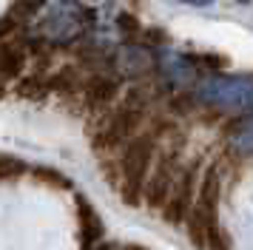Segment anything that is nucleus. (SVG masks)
<instances>
[{
	"label": "nucleus",
	"instance_id": "nucleus-3",
	"mask_svg": "<svg viewBox=\"0 0 253 250\" xmlns=\"http://www.w3.org/2000/svg\"><path fill=\"white\" fill-rule=\"evenodd\" d=\"M222 168L219 162H211L202 170V179H199V193H196V202L191 208V213L185 219V230L196 248H205V236L211 230H216L219 225V205H222Z\"/></svg>",
	"mask_w": 253,
	"mask_h": 250
},
{
	"label": "nucleus",
	"instance_id": "nucleus-19",
	"mask_svg": "<svg viewBox=\"0 0 253 250\" xmlns=\"http://www.w3.org/2000/svg\"><path fill=\"white\" fill-rule=\"evenodd\" d=\"M0 97H3V80H0Z\"/></svg>",
	"mask_w": 253,
	"mask_h": 250
},
{
	"label": "nucleus",
	"instance_id": "nucleus-14",
	"mask_svg": "<svg viewBox=\"0 0 253 250\" xmlns=\"http://www.w3.org/2000/svg\"><path fill=\"white\" fill-rule=\"evenodd\" d=\"M35 173H37V176H43V179H51L57 188H69V185H71V182L66 179L63 173H57V170H51V168H37Z\"/></svg>",
	"mask_w": 253,
	"mask_h": 250
},
{
	"label": "nucleus",
	"instance_id": "nucleus-11",
	"mask_svg": "<svg viewBox=\"0 0 253 250\" xmlns=\"http://www.w3.org/2000/svg\"><path fill=\"white\" fill-rule=\"evenodd\" d=\"M26 170V162L17 157H9V154H0V179H12V176H20Z\"/></svg>",
	"mask_w": 253,
	"mask_h": 250
},
{
	"label": "nucleus",
	"instance_id": "nucleus-13",
	"mask_svg": "<svg viewBox=\"0 0 253 250\" xmlns=\"http://www.w3.org/2000/svg\"><path fill=\"white\" fill-rule=\"evenodd\" d=\"M117 26H120L123 34H137L139 32V20L134 14H120V17H117Z\"/></svg>",
	"mask_w": 253,
	"mask_h": 250
},
{
	"label": "nucleus",
	"instance_id": "nucleus-18",
	"mask_svg": "<svg viewBox=\"0 0 253 250\" xmlns=\"http://www.w3.org/2000/svg\"><path fill=\"white\" fill-rule=\"evenodd\" d=\"M236 3H239V6H248V3H251V0H236Z\"/></svg>",
	"mask_w": 253,
	"mask_h": 250
},
{
	"label": "nucleus",
	"instance_id": "nucleus-1",
	"mask_svg": "<svg viewBox=\"0 0 253 250\" xmlns=\"http://www.w3.org/2000/svg\"><path fill=\"white\" fill-rule=\"evenodd\" d=\"M157 154H160V136L154 131H139L120 154V196L131 208L142 202L145 182L154 170Z\"/></svg>",
	"mask_w": 253,
	"mask_h": 250
},
{
	"label": "nucleus",
	"instance_id": "nucleus-16",
	"mask_svg": "<svg viewBox=\"0 0 253 250\" xmlns=\"http://www.w3.org/2000/svg\"><path fill=\"white\" fill-rule=\"evenodd\" d=\"M173 3H182V6H194V9H208V6H213V0H173Z\"/></svg>",
	"mask_w": 253,
	"mask_h": 250
},
{
	"label": "nucleus",
	"instance_id": "nucleus-15",
	"mask_svg": "<svg viewBox=\"0 0 253 250\" xmlns=\"http://www.w3.org/2000/svg\"><path fill=\"white\" fill-rule=\"evenodd\" d=\"M40 6H46V0H17V9L23 14H35V11H40Z\"/></svg>",
	"mask_w": 253,
	"mask_h": 250
},
{
	"label": "nucleus",
	"instance_id": "nucleus-8",
	"mask_svg": "<svg viewBox=\"0 0 253 250\" xmlns=\"http://www.w3.org/2000/svg\"><path fill=\"white\" fill-rule=\"evenodd\" d=\"M29 54H26V45L17 40H3L0 43V80H17L23 74Z\"/></svg>",
	"mask_w": 253,
	"mask_h": 250
},
{
	"label": "nucleus",
	"instance_id": "nucleus-5",
	"mask_svg": "<svg viewBox=\"0 0 253 250\" xmlns=\"http://www.w3.org/2000/svg\"><path fill=\"white\" fill-rule=\"evenodd\" d=\"M202 170H205V162L202 159H191L185 162L179 176L173 182V191L168 196V202L162 208V219L173 227H182L191 208L196 202V193H199V179H202Z\"/></svg>",
	"mask_w": 253,
	"mask_h": 250
},
{
	"label": "nucleus",
	"instance_id": "nucleus-10",
	"mask_svg": "<svg viewBox=\"0 0 253 250\" xmlns=\"http://www.w3.org/2000/svg\"><path fill=\"white\" fill-rule=\"evenodd\" d=\"M46 91H48V80L43 83L40 77H29L17 85V94H20V97H29V100H40Z\"/></svg>",
	"mask_w": 253,
	"mask_h": 250
},
{
	"label": "nucleus",
	"instance_id": "nucleus-17",
	"mask_svg": "<svg viewBox=\"0 0 253 250\" xmlns=\"http://www.w3.org/2000/svg\"><path fill=\"white\" fill-rule=\"evenodd\" d=\"M91 250H123L120 245H111V242H100L97 248H91Z\"/></svg>",
	"mask_w": 253,
	"mask_h": 250
},
{
	"label": "nucleus",
	"instance_id": "nucleus-6",
	"mask_svg": "<svg viewBox=\"0 0 253 250\" xmlns=\"http://www.w3.org/2000/svg\"><path fill=\"white\" fill-rule=\"evenodd\" d=\"M83 94H85V105L91 111H108L120 97V77L114 74H91L83 83Z\"/></svg>",
	"mask_w": 253,
	"mask_h": 250
},
{
	"label": "nucleus",
	"instance_id": "nucleus-12",
	"mask_svg": "<svg viewBox=\"0 0 253 250\" xmlns=\"http://www.w3.org/2000/svg\"><path fill=\"white\" fill-rule=\"evenodd\" d=\"M202 250H230V242H228V236H225V230H222V227L211 230L205 236V248Z\"/></svg>",
	"mask_w": 253,
	"mask_h": 250
},
{
	"label": "nucleus",
	"instance_id": "nucleus-9",
	"mask_svg": "<svg viewBox=\"0 0 253 250\" xmlns=\"http://www.w3.org/2000/svg\"><path fill=\"white\" fill-rule=\"evenodd\" d=\"M117 68L128 74V77H142L145 71L154 68V57H151L148 48L142 45H126L120 54H117Z\"/></svg>",
	"mask_w": 253,
	"mask_h": 250
},
{
	"label": "nucleus",
	"instance_id": "nucleus-2",
	"mask_svg": "<svg viewBox=\"0 0 253 250\" xmlns=\"http://www.w3.org/2000/svg\"><path fill=\"white\" fill-rule=\"evenodd\" d=\"M145 114H148V97L142 88H131L117 102L105 125L100 128V134L94 139V145L100 151H114V148H126L134 136L139 134V128L145 123Z\"/></svg>",
	"mask_w": 253,
	"mask_h": 250
},
{
	"label": "nucleus",
	"instance_id": "nucleus-4",
	"mask_svg": "<svg viewBox=\"0 0 253 250\" xmlns=\"http://www.w3.org/2000/svg\"><path fill=\"white\" fill-rule=\"evenodd\" d=\"M182 151H179V142L162 148L157 154V162H154V170H151L148 182H145V193H142V202L148 205L151 210H162L168 196L173 191V182L182 170Z\"/></svg>",
	"mask_w": 253,
	"mask_h": 250
},
{
	"label": "nucleus",
	"instance_id": "nucleus-7",
	"mask_svg": "<svg viewBox=\"0 0 253 250\" xmlns=\"http://www.w3.org/2000/svg\"><path fill=\"white\" fill-rule=\"evenodd\" d=\"M77 219H80V233H83V250H91L103 242L105 225L97 208H94L85 196H77Z\"/></svg>",
	"mask_w": 253,
	"mask_h": 250
}]
</instances>
